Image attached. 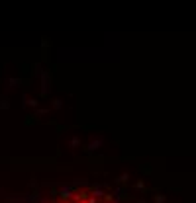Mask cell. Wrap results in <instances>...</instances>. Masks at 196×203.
<instances>
[{
    "label": "cell",
    "mask_w": 196,
    "mask_h": 203,
    "mask_svg": "<svg viewBox=\"0 0 196 203\" xmlns=\"http://www.w3.org/2000/svg\"><path fill=\"white\" fill-rule=\"evenodd\" d=\"M73 197H75V199H77V201H86V197H88V193H86V191H77V193H75V195H73Z\"/></svg>",
    "instance_id": "6da1fadb"
},
{
    "label": "cell",
    "mask_w": 196,
    "mask_h": 203,
    "mask_svg": "<svg viewBox=\"0 0 196 203\" xmlns=\"http://www.w3.org/2000/svg\"><path fill=\"white\" fill-rule=\"evenodd\" d=\"M61 197H63V201H65V199H71V197H73L71 190H63V191H61Z\"/></svg>",
    "instance_id": "7a4b0ae2"
}]
</instances>
